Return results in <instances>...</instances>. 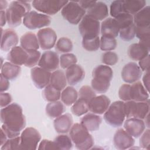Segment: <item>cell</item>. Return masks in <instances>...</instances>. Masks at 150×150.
Masks as SVG:
<instances>
[{
	"mask_svg": "<svg viewBox=\"0 0 150 150\" xmlns=\"http://www.w3.org/2000/svg\"><path fill=\"white\" fill-rule=\"evenodd\" d=\"M121 75L122 80L125 83L132 84L139 81L141 78L142 71L137 63L131 62L124 66Z\"/></svg>",
	"mask_w": 150,
	"mask_h": 150,
	"instance_id": "4fadbf2b",
	"label": "cell"
},
{
	"mask_svg": "<svg viewBox=\"0 0 150 150\" xmlns=\"http://www.w3.org/2000/svg\"><path fill=\"white\" fill-rule=\"evenodd\" d=\"M63 18L71 25L79 24L86 14V11L78 1H68L61 10Z\"/></svg>",
	"mask_w": 150,
	"mask_h": 150,
	"instance_id": "8992f818",
	"label": "cell"
},
{
	"mask_svg": "<svg viewBox=\"0 0 150 150\" xmlns=\"http://www.w3.org/2000/svg\"><path fill=\"white\" fill-rule=\"evenodd\" d=\"M9 4L8 1L4 0L0 1V10L1 11H5V9H7L9 6Z\"/></svg>",
	"mask_w": 150,
	"mask_h": 150,
	"instance_id": "6125c7cd",
	"label": "cell"
},
{
	"mask_svg": "<svg viewBox=\"0 0 150 150\" xmlns=\"http://www.w3.org/2000/svg\"><path fill=\"white\" fill-rule=\"evenodd\" d=\"M123 13H125L123 6V1L117 0L112 1L110 7V14L112 18H115Z\"/></svg>",
	"mask_w": 150,
	"mask_h": 150,
	"instance_id": "c3c4849f",
	"label": "cell"
},
{
	"mask_svg": "<svg viewBox=\"0 0 150 150\" xmlns=\"http://www.w3.org/2000/svg\"><path fill=\"white\" fill-rule=\"evenodd\" d=\"M21 46L25 50H38L40 47L37 35L31 32H26L20 38Z\"/></svg>",
	"mask_w": 150,
	"mask_h": 150,
	"instance_id": "83f0119b",
	"label": "cell"
},
{
	"mask_svg": "<svg viewBox=\"0 0 150 150\" xmlns=\"http://www.w3.org/2000/svg\"><path fill=\"white\" fill-rule=\"evenodd\" d=\"M38 66L50 72L57 70L60 66L58 54L52 50H46L42 54Z\"/></svg>",
	"mask_w": 150,
	"mask_h": 150,
	"instance_id": "5bb4252c",
	"label": "cell"
},
{
	"mask_svg": "<svg viewBox=\"0 0 150 150\" xmlns=\"http://www.w3.org/2000/svg\"><path fill=\"white\" fill-rule=\"evenodd\" d=\"M73 49V45L71 40L67 37L59 38L55 45V49L59 53H70Z\"/></svg>",
	"mask_w": 150,
	"mask_h": 150,
	"instance_id": "8d00e7d4",
	"label": "cell"
},
{
	"mask_svg": "<svg viewBox=\"0 0 150 150\" xmlns=\"http://www.w3.org/2000/svg\"><path fill=\"white\" fill-rule=\"evenodd\" d=\"M86 15L98 21H103L109 15L108 8L104 2L96 1L95 4L86 11Z\"/></svg>",
	"mask_w": 150,
	"mask_h": 150,
	"instance_id": "603a6c76",
	"label": "cell"
},
{
	"mask_svg": "<svg viewBox=\"0 0 150 150\" xmlns=\"http://www.w3.org/2000/svg\"><path fill=\"white\" fill-rule=\"evenodd\" d=\"M21 72L20 66L14 64L9 62H4L1 66V74L9 80L16 79Z\"/></svg>",
	"mask_w": 150,
	"mask_h": 150,
	"instance_id": "f1b7e54d",
	"label": "cell"
},
{
	"mask_svg": "<svg viewBox=\"0 0 150 150\" xmlns=\"http://www.w3.org/2000/svg\"><path fill=\"white\" fill-rule=\"evenodd\" d=\"M79 98L84 99L88 102L93 97L96 96V93L91 88V87L85 85L80 87L78 92Z\"/></svg>",
	"mask_w": 150,
	"mask_h": 150,
	"instance_id": "7dc6e473",
	"label": "cell"
},
{
	"mask_svg": "<svg viewBox=\"0 0 150 150\" xmlns=\"http://www.w3.org/2000/svg\"><path fill=\"white\" fill-rule=\"evenodd\" d=\"M36 35L40 47L42 50H49L55 46L57 36L52 28L46 27L40 29Z\"/></svg>",
	"mask_w": 150,
	"mask_h": 150,
	"instance_id": "7c38bea8",
	"label": "cell"
},
{
	"mask_svg": "<svg viewBox=\"0 0 150 150\" xmlns=\"http://www.w3.org/2000/svg\"><path fill=\"white\" fill-rule=\"evenodd\" d=\"M12 101V97L8 93H1L0 94V106L2 108L5 107L11 104Z\"/></svg>",
	"mask_w": 150,
	"mask_h": 150,
	"instance_id": "db71d44e",
	"label": "cell"
},
{
	"mask_svg": "<svg viewBox=\"0 0 150 150\" xmlns=\"http://www.w3.org/2000/svg\"><path fill=\"white\" fill-rule=\"evenodd\" d=\"M114 19H115L118 23L120 30L134 24L133 16L127 13H121Z\"/></svg>",
	"mask_w": 150,
	"mask_h": 150,
	"instance_id": "f6af8a7d",
	"label": "cell"
},
{
	"mask_svg": "<svg viewBox=\"0 0 150 150\" xmlns=\"http://www.w3.org/2000/svg\"><path fill=\"white\" fill-rule=\"evenodd\" d=\"M0 25L1 27L2 28L7 23L6 11H0Z\"/></svg>",
	"mask_w": 150,
	"mask_h": 150,
	"instance_id": "91938a15",
	"label": "cell"
},
{
	"mask_svg": "<svg viewBox=\"0 0 150 150\" xmlns=\"http://www.w3.org/2000/svg\"><path fill=\"white\" fill-rule=\"evenodd\" d=\"M66 111L65 105L60 101L49 102L45 108V112L47 115L50 118H56L63 114Z\"/></svg>",
	"mask_w": 150,
	"mask_h": 150,
	"instance_id": "1f68e13d",
	"label": "cell"
},
{
	"mask_svg": "<svg viewBox=\"0 0 150 150\" xmlns=\"http://www.w3.org/2000/svg\"><path fill=\"white\" fill-rule=\"evenodd\" d=\"M88 111V101L80 98H78L71 107V111L72 114L77 117L84 115L87 114Z\"/></svg>",
	"mask_w": 150,
	"mask_h": 150,
	"instance_id": "e575fe53",
	"label": "cell"
},
{
	"mask_svg": "<svg viewBox=\"0 0 150 150\" xmlns=\"http://www.w3.org/2000/svg\"><path fill=\"white\" fill-rule=\"evenodd\" d=\"M149 63H150V57L148 54L145 57L138 61V66L141 70L144 71H147L149 70Z\"/></svg>",
	"mask_w": 150,
	"mask_h": 150,
	"instance_id": "11a10c76",
	"label": "cell"
},
{
	"mask_svg": "<svg viewBox=\"0 0 150 150\" xmlns=\"http://www.w3.org/2000/svg\"><path fill=\"white\" fill-rule=\"evenodd\" d=\"M28 56L25 66L33 68L38 64L41 57V53L38 50H30L27 51Z\"/></svg>",
	"mask_w": 150,
	"mask_h": 150,
	"instance_id": "7bdbcfd3",
	"label": "cell"
},
{
	"mask_svg": "<svg viewBox=\"0 0 150 150\" xmlns=\"http://www.w3.org/2000/svg\"><path fill=\"white\" fill-rule=\"evenodd\" d=\"M1 28V49L4 52H9L13 47L17 46L19 37L16 32L12 28H8L3 30Z\"/></svg>",
	"mask_w": 150,
	"mask_h": 150,
	"instance_id": "ac0fdd59",
	"label": "cell"
},
{
	"mask_svg": "<svg viewBox=\"0 0 150 150\" xmlns=\"http://www.w3.org/2000/svg\"><path fill=\"white\" fill-rule=\"evenodd\" d=\"M69 136L78 149L88 150L94 146L93 137L80 123L73 124L69 131Z\"/></svg>",
	"mask_w": 150,
	"mask_h": 150,
	"instance_id": "277c9868",
	"label": "cell"
},
{
	"mask_svg": "<svg viewBox=\"0 0 150 150\" xmlns=\"http://www.w3.org/2000/svg\"><path fill=\"white\" fill-rule=\"evenodd\" d=\"M124 129L132 137L139 138L146 129L144 120L137 118H128L124 122Z\"/></svg>",
	"mask_w": 150,
	"mask_h": 150,
	"instance_id": "d6986e66",
	"label": "cell"
},
{
	"mask_svg": "<svg viewBox=\"0 0 150 150\" xmlns=\"http://www.w3.org/2000/svg\"><path fill=\"white\" fill-rule=\"evenodd\" d=\"M92 77L91 88L96 93L104 94L108 90L110 87L113 77V70L109 66L100 64L93 69Z\"/></svg>",
	"mask_w": 150,
	"mask_h": 150,
	"instance_id": "7a4b0ae2",
	"label": "cell"
},
{
	"mask_svg": "<svg viewBox=\"0 0 150 150\" xmlns=\"http://www.w3.org/2000/svg\"><path fill=\"white\" fill-rule=\"evenodd\" d=\"M125 117L144 120L149 112V100L146 101H128L124 102Z\"/></svg>",
	"mask_w": 150,
	"mask_h": 150,
	"instance_id": "9c48e42d",
	"label": "cell"
},
{
	"mask_svg": "<svg viewBox=\"0 0 150 150\" xmlns=\"http://www.w3.org/2000/svg\"><path fill=\"white\" fill-rule=\"evenodd\" d=\"M96 2V1H78V3L86 11H87L95 4Z\"/></svg>",
	"mask_w": 150,
	"mask_h": 150,
	"instance_id": "6f0895ef",
	"label": "cell"
},
{
	"mask_svg": "<svg viewBox=\"0 0 150 150\" xmlns=\"http://www.w3.org/2000/svg\"><path fill=\"white\" fill-rule=\"evenodd\" d=\"M31 11L29 1H13L6 10L7 23L11 28L19 26L25 16Z\"/></svg>",
	"mask_w": 150,
	"mask_h": 150,
	"instance_id": "3957f363",
	"label": "cell"
},
{
	"mask_svg": "<svg viewBox=\"0 0 150 150\" xmlns=\"http://www.w3.org/2000/svg\"><path fill=\"white\" fill-rule=\"evenodd\" d=\"M149 54V47L141 42L132 43L128 49V55L135 61H139Z\"/></svg>",
	"mask_w": 150,
	"mask_h": 150,
	"instance_id": "484cf974",
	"label": "cell"
},
{
	"mask_svg": "<svg viewBox=\"0 0 150 150\" xmlns=\"http://www.w3.org/2000/svg\"><path fill=\"white\" fill-rule=\"evenodd\" d=\"M111 104L110 99L104 94L96 96L88 102L89 111L98 115L103 114Z\"/></svg>",
	"mask_w": 150,
	"mask_h": 150,
	"instance_id": "e0dca14e",
	"label": "cell"
},
{
	"mask_svg": "<svg viewBox=\"0 0 150 150\" xmlns=\"http://www.w3.org/2000/svg\"><path fill=\"white\" fill-rule=\"evenodd\" d=\"M100 23L86 14L79 23V31L83 38H91L99 36Z\"/></svg>",
	"mask_w": 150,
	"mask_h": 150,
	"instance_id": "8fae6325",
	"label": "cell"
},
{
	"mask_svg": "<svg viewBox=\"0 0 150 150\" xmlns=\"http://www.w3.org/2000/svg\"><path fill=\"white\" fill-rule=\"evenodd\" d=\"M125 118L124 101L121 100L115 101L111 103L103 116L106 123L114 128L121 127Z\"/></svg>",
	"mask_w": 150,
	"mask_h": 150,
	"instance_id": "5b68a950",
	"label": "cell"
},
{
	"mask_svg": "<svg viewBox=\"0 0 150 150\" xmlns=\"http://www.w3.org/2000/svg\"><path fill=\"white\" fill-rule=\"evenodd\" d=\"M101 61L103 64L114 66L118 62V56L115 52L112 51L105 52L102 54Z\"/></svg>",
	"mask_w": 150,
	"mask_h": 150,
	"instance_id": "bcb514c9",
	"label": "cell"
},
{
	"mask_svg": "<svg viewBox=\"0 0 150 150\" xmlns=\"http://www.w3.org/2000/svg\"><path fill=\"white\" fill-rule=\"evenodd\" d=\"M67 2V1L35 0L32 1V5L38 12L50 16L61 11Z\"/></svg>",
	"mask_w": 150,
	"mask_h": 150,
	"instance_id": "30bf717a",
	"label": "cell"
},
{
	"mask_svg": "<svg viewBox=\"0 0 150 150\" xmlns=\"http://www.w3.org/2000/svg\"><path fill=\"white\" fill-rule=\"evenodd\" d=\"M1 128L8 138L18 137L25 128L26 118L22 107L16 103L2 108L0 111Z\"/></svg>",
	"mask_w": 150,
	"mask_h": 150,
	"instance_id": "6da1fadb",
	"label": "cell"
},
{
	"mask_svg": "<svg viewBox=\"0 0 150 150\" xmlns=\"http://www.w3.org/2000/svg\"><path fill=\"white\" fill-rule=\"evenodd\" d=\"M146 1L144 0H126L123 1V6L125 13L132 16L146 6Z\"/></svg>",
	"mask_w": 150,
	"mask_h": 150,
	"instance_id": "836d02e7",
	"label": "cell"
},
{
	"mask_svg": "<svg viewBox=\"0 0 150 150\" xmlns=\"http://www.w3.org/2000/svg\"><path fill=\"white\" fill-rule=\"evenodd\" d=\"M41 138V134L36 128L32 127L25 128L20 135L19 150L36 149Z\"/></svg>",
	"mask_w": 150,
	"mask_h": 150,
	"instance_id": "52a82bcc",
	"label": "cell"
},
{
	"mask_svg": "<svg viewBox=\"0 0 150 150\" xmlns=\"http://www.w3.org/2000/svg\"><path fill=\"white\" fill-rule=\"evenodd\" d=\"M101 122L102 118L99 115L90 112L84 114L80 123L89 132H93L99 129Z\"/></svg>",
	"mask_w": 150,
	"mask_h": 150,
	"instance_id": "d4e9b609",
	"label": "cell"
},
{
	"mask_svg": "<svg viewBox=\"0 0 150 150\" xmlns=\"http://www.w3.org/2000/svg\"><path fill=\"white\" fill-rule=\"evenodd\" d=\"M28 52L24 49H23L21 46H16L13 47L7 54V60L16 65L22 66L25 65L27 58H28Z\"/></svg>",
	"mask_w": 150,
	"mask_h": 150,
	"instance_id": "cb8c5ba5",
	"label": "cell"
},
{
	"mask_svg": "<svg viewBox=\"0 0 150 150\" xmlns=\"http://www.w3.org/2000/svg\"><path fill=\"white\" fill-rule=\"evenodd\" d=\"M60 66L63 69H66L70 66L76 64L77 58L75 54L71 53L62 54L60 57Z\"/></svg>",
	"mask_w": 150,
	"mask_h": 150,
	"instance_id": "b9f144b4",
	"label": "cell"
},
{
	"mask_svg": "<svg viewBox=\"0 0 150 150\" xmlns=\"http://www.w3.org/2000/svg\"><path fill=\"white\" fill-rule=\"evenodd\" d=\"M84 49L88 52H95L100 49V37L97 36L91 38H83L81 42Z\"/></svg>",
	"mask_w": 150,
	"mask_h": 150,
	"instance_id": "60d3db41",
	"label": "cell"
},
{
	"mask_svg": "<svg viewBox=\"0 0 150 150\" xmlns=\"http://www.w3.org/2000/svg\"><path fill=\"white\" fill-rule=\"evenodd\" d=\"M135 36L139 39V42L149 47L150 42V26H135Z\"/></svg>",
	"mask_w": 150,
	"mask_h": 150,
	"instance_id": "74e56055",
	"label": "cell"
},
{
	"mask_svg": "<svg viewBox=\"0 0 150 150\" xmlns=\"http://www.w3.org/2000/svg\"><path fill=\"white\" fill-rule=\"evenodd\" d=\"M65 74L67 83L73 86L83 81L85 77V71L80 65L76 63L66 69Z\"/></svg>",
	"mask_w": 150,
	"mask_h": 150,
	"instance_id": "ffe728a7",
	"label": "cell"
},
{
	"mask_svg": "<svg viewBox=\"0 0 150 150\" xmlns=\"http://www.w3.org/2000/svg\"><path fill=\"white\" fill-rule=\"evenodd\" d=\"M73 125L72 115L69 113H64L60 116L54 118L53 126L58 134H66L69 132Z\"/></svg>",
	"mask_w": 150,
	"mask_h": 150,
	"instance_id": "44dd1931",
	"label": "cell"
},
{
	"mask_svg": "<svg viewBox=\"0 0 150 150\" xmlns=\"http://www.w3.org/2000/svg\"><path fill=\"white\" fill-rule=\"evenodd\" d=\"M133 19L135 26H150V6L149 5L145 6L133 15Z\"/></svg>",
	"mask_w": 150,
	"mask_h": 150,
	"instance_id": "f546056e",
	"label": "cell"
},
{
	"mask_svg": "<svg viewBox=\"0 0 150 150\" xmlns=\"http://www.w3.org/2000/svg\"><path fill=\"white\" fill-rule=\"evenodd\" d=\"M38 149L39 150H48L59 149V148L57 147L54 141H51L47 139H43L40 141Z\"/></svg>",
	"mask_w": 150,
	"mask_h": 150,
	"instance_id": "f5cc1de1",
	"label": "cell"
},
{
	"mask_svg": "<svg viewBox=\"0 0 150 150\" xmlns=\"http://www.w3.org/2000/svg\"><path fill=\"white\" fill-rule=\"evenodd\" d=\"M8 139L6 134L5 133V132L3 131V129H1V141H0V145L2 146Z\"/></svg>",
	"mask_w": 150,
	"mask_h": 150,
	"instance_id": "94428289",
	"label": "cell"
},
{
	"mask_svg": "<svg viewBox=\"0 0 150 150\" xmlns=\"http://www.w3.org/2000/svg\"><path fill=\"white\" fill-rule=\"evenodd\" d=\"M42 96L43 98L49 103L53 102L60 99L61 91L56 89L49 84L43 88Z\"/></svg>",
	"mask_w": 150,
	"mask_h": 150,
	"instance_id": "d590c367",
	"label": "cell"
},
{
	"mask_svg": "<svg viewBox=\"0 0 150 150\" xmlns=\"http://www.w3.org/2000/svg\"><path fill=\"white\" fill-rule=\"evenodd\" d=\"M142 84L149 92V71H145L142 77Z\"/></svg>",
	"mask_w": 150,
	"mask_h": 150,
	"instance_id": "680465c9",
	"label": "cell"
},
{
	"mask_svg": "<svg viewBox=\"0 0 150 150\" xmlns=\"http://www.w3.org/2000/svg\"><path fill=\"white\" fill-rule=\"evenodd\" d=\"M120 38L124 41H130L135 37V26L134 24L122 29L119 32Z\"/></svg>",
	"mask_w": 150,
	"mask_h": 150,
	"instance_id": "ee69618b",
	"label": "cell"
},
{
	"mask_svg": "<svg viewBox=\"0 0 150 150\" xmlns=\"http://www.w3.org/2000/svg\"><path fill=\"white\" fill-rule=\"evenodd\" d=\"M78 98L77 91L71 86L66 87L61 92V101L66 106H71Z\"/></svg>",
	"mask_w": 150,
	"mask_h": 150,
	"instance_id": "d6a6232c",
	"label": "cell"
},
{
	"mask_svg": "<svg viewBox=\"0 0 150 150\" xmlns=\"http://www.w3.org/2000/svg\"><path fill=\"white\" fill-rule=\"evenodd\" d=\"M113 143L117 149H131L135 144V139L124 128L118 129L113 137Z\"/></svg>",
	"mask_w": 150,
	"mask_h": 150,
	"instance_id": "9a60e30c",
	"label": "cell"
},
{
	"mask_svg": "<svg viewBox=\"0 0 150 150\" xmlns=\"http://www.w3.org/2000/svg\"><path fill=\"white\" fill-rule=\"evenodd\" d=\"M100 49L104 52L112 51L115 50L117 46V42L115 38L101 35L100 38Z\"/></svg>",
	"mask_w": 150,
	"mask_h": 150,
	"instance_id": "f35d334b",
	"label": "cell"
},
{
	"mask_svg": "<svg viewBox=\"0 0 150 150\" xmlns=\"http://www.w3.org/2000/svg\"><path fill=\"white\" fill-rule=\"evenodd\" d=\"M59 149L69 150L73 147V142L70 136L66 134H59L53 140Z\"/></svg>",
	"mask_w": 150,
	"mask_h": 150,
	"instance_id": "ab89813d",
	"label": "cell"
},
{
	"mask_svg": "<svg viewBox=\"0 0 150 150\" xmlns=\"http://www.w3.org/2000/svg\"><path fill=\"white\" fill-rule=\"evenodd\" d=\"M120 27L117 21L113 18H107L103 20L100 25L101 35L116 38L118 36Z\"/></svg>",
	"mask_w": 150,
	"mask_h": 150,
	"instance_id": "7402d4cb",
	"label": "cell"
},
{
	"mask_svg": "<svg viewBox=\"0 0 150 150\" xmlns=\"http://www.w3.org/2000/svg\"><path fill=\"white\" fill-rule=\"evenodd\" d=\"M51 72L39 66L34 67L30 70L32 80L36 87L43 89L50 84Z\"/></svg>",
	"mask_w": 150,
	"mask_h": 150,
	"instance_id": "2e32d148",
	"label": "cell"
},
{
	"mask_svg": "<svg viewBox=\"0 0 150 150\" xmlns=\"http://www.w3.org/2000/svg\"><path fill=\"white\" fill-rule=\"evenodd\" d=\"M67 81L65 73L62 70L57 69L51 73L50 84L56 89L62 91L67 86Z\"/></svg>",
	"mask_w": 150,
	"mask_h": 150,
	"instance_id": "4dcf8cb0",
	"label": "cell"
},
{
	"mask_svg": "<svg viewBox=\"0 0 150 150\" xmlns=\"http://www.w3.org/2000/svg\"><path fill=\"white\" fill-rule=\"evenodd\" d=\"M20 136L8 138L7 141L1 146V150H19Z\"/></svg>",
	"mask_w": 150,
	"mask_h": 150,
	"instance_id": "681fc988",
	"label": "cell"
},
{
	"mask_svg": "<svg viewBox=\"0 0 150 150\" xmlns=\"http://www.w3.org/2000/svg\"><path fill=\"white\" fill-rule=\"evenodd\" d=\"M139 144L140 148L145 149L147 150L149 149L150 146V129L149 128L145 129L143 133L139 137Z\"/></svg>",
	"mask_w": 150,
	"mask_h": 150,
	"instance_id": "816d5d0a",
	"label": "cell"
},
{
	"mask_svg": "<svg viewBox=\"0 0 150 150\" xmlns=\"http://www.w3.org/2000/svg\"><path fill=\"white\" fill-rule=\"evenodd\" d=\"M118 96L122 101H131V84L127 83L122 84L118 90Z\"/></svg>",
	"mask_w": 150,
	"mask_h": 150,
	"instance_id": "f907efd6",
	"label": "cell"
},
{
	"mask_svg": "<svg viewBox=\"0 0 150 150\" xmlns=\"http://www.w3.org/2000/svg\"><path fill=\"white\" fill-rule=\"evenodd\" d=\"M0 77V91L1 93L5 92L10 87L9 80L4 77L2 74H1Z\"/></svg>",
	"mask_w": 150,
	"mask_h": 150,
	"instance_id": "9f6ffc18",
	"label": "cell"
},
{
	"mask_svg": "<svg viewBox=\"0 0 150 150\" xmlns=\"http://www.w3.org/2000/svg\"><path fill=\"white\" fill-rule=\"evenodd\" d=\"M22 23L29 29H40L50 25L51 18L50 16L40 12L30 11L23 18Z\"/></svg>",
	"mask_w": 150,
	"mask_h": 150,
	"instance_id": "ba28073f",
	"label": "cell"
},
{
	"mask_svg": "<svg viewBox=\"0 0 150 150\" xmlns=\"http://www.w3.org/2000/svg\"><path fill=\"white\" fill-rule=\"evenodd\" d=\"M149 92L141 81L131 85V100L135 101H146L149 100Z\"/></svg>",
	"mask_w": 150,
	"mask_h": 150,
	"instance_id": "4316f807",
	"label": "cell"
}]
</instances>
